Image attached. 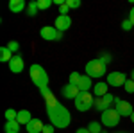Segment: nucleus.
<instances>
[{
    "label": "nucleus",
    "instance_id": "1",
    "mask_svg": "<svg viewBox=\"0 0 134 133\" xmlns=\"http://www.w3.org/2000/svg\"><path fill=\"white\" fill-rule=\"evenodd\" d=\"M45 99V108H47V115L50 119V124L57 130H63V128H68L70 122H72V113L68 112L61 102L54 97V93L43 97Z\"/></svg>",
    "mask_w": 134,
    "mask_h": 133
},
{
    "label": "nucleus",
    "instance_id": "2",
    "mask_svg": "<svg viewBox=\"0 0 134 133\" xmlns=\"http://www.w3.org/2000/svg\"><path fill=\"white\" fill-rule=\"evenodd\" d=\"M29 76H31L32 83L41 90L45 86H48V74L45 72L41 65H38V63H32L31 67H29Z\"/></svg>",
    "mask_w": 134,
    "mask_h": 133
},
{
    "label": "nucleus",
    "instance_id": "3",
    "mask_svg": "<svg viewBox=\"0 0 134 133\" xmlns=\"http://www.w3.org/2000/svg\"><path fill=\"white\" fill-rule=\"evenodd\" d=\"M105 74H107V65L100 61V58L86 63V76H90L91 79H100Z\"/></svg>",
    "mask_w": 134,
    "mask_h": 133
},
{
    "label": "nucleus",
    "instance_id": "4",
    "mask_svg": "<svg viewBox=\"0 0 134 133\" xmlns=\"http://www.w3.org/2000/svg\"><path fill=\"white\" fill-rule=\"evenodd\" d=\"M73 104L79 112H88V110L95 108V95L91 92H81L73 99Z\"/></svg>",
    "mask_w": 134,
    "mask_h": 133
},
{
    "label": "nucleus",
    "instance_id": "5",
    "mask_svg": "<svg viewBox=\"0 0 134 133\" xmlns=\"http://www.w3.org/2000/svg\"><path fill=\"white\" fill-rule=\"evenodd\" d=\"M120 119H122V115L116 112L114 108H109V110L102 112V115H100V122H102V126H105V128H114V126H118Z\"/></svg>",
    "mask_w": 134,
    "mask_h": 133
},
{
    "label": "nucleus",
    "instance_id": "6",
    "mask_svg": "<svg viewBox=\"0 0 134 133\" xmlns=\"http://www.w3.org/2000/svg\"><path fill=\"white\" fill-rule=\"evenodd\" d=\"M114 110L120 113L122 117H131L134 112L132 104L129 101H124V99H120V97H114Z\"/></svg>",
    "mask_w": 134,
    "mask_h": 133
},
{
    "label": "nucleus",
    "instance_id": "7",
    "mask_svg": "<svg viewBox=\"0 0 134 133\" xmlns=\"http://www.w3.org/2000/svg\"><path fill=\"white\" fill-rule=\"evenodd\" d=\"M40 36L47 41H54V40H61L63 32H59L55 27H52V25H45V27L40 29Z\"/></svg>",
    "mask_w": 134,
    "mask_h": 133
},
{
    "label": "nucleus",
    "instance_id": "8",
    "mask_svg": "<svg viewBox=\"0 0 134 133\" xmlns=\"http://www.w3.org/2000/svg\"><path fill=\"white\" fill-rule=\"evenodd\" d=\"M114 102V97L111 93H105L104 97H98V99H95V110L97 112H105V110H109V108H113L111 104Z\"/></svg>",
    "mask_w": 134,
    "mask_h": 133
},
{
    "label": "nucleus",
    "instance_id": "9",
    "mask_svg": "<svg viewBox=\"0 0 134 133\" xmlns=\"http://www.w3.org/2000/svg\"><path fill=\"white\" fill-rule=\"evenodd\" d=\"M127 77L124 72H109L107 74V85L109 86H124Z\"/></svg>",
    "mask_w": 134,
    "mask_h": 133
},
{
    "label": "nucleus",
    "instance_id": "10",
    "mask_svg": "<svg viewBox=\"0 0 134 133\" xmlns=\"http://www.w3.org/2000/svg\"><path fill=\"white\" fill-rule=\"evenodd\" d=\"M54 27L59 32L68 31V29L72 27V18H70L68 14H59V16L55 18V22H54Z\"/></svg>",
    "mask_w": 134,
    "mask_h": 133
},
{
    "label": "nucleus",
    "instance_id": "11",
    "mask_svg": "<svg viewBox=\"0 0 134 133\" xmlns=\"http://www.w3.org/2000/svg\"><path fill=\"white\" fill-rule=\"evenodd\" d=\"M7 65H9V70L13 72V74H20V72H23V67H25L23 58H21L20 54H14V56H13V60H11Z\"/></svg>",
    "mask_w": 134,
    "mask_h": 133
},
{
    "label": "nucleus",
    "instance_id": "12",
    "mask_svg": "<svg viewBox=\"0 0 134 133\" xmlns=\"http://www.w3.org/2000/svg\"><path fill=\"white\" fill-rule=\"evenodd\" d=\"M61 93H63V97H66V99H75V97L81 93V90H79L75 85H70V83H68V85H64L61 88Z\"/></svg>",
    "mask_w": 134,
    "mask_h": 133
},
{
    "label": "nucleus",
    "instance_id": "13",
    "mask_svg": "<svg viewBox=\"0 0 134 133\" xmlns=\"http://www.w3.org/2000/svg\"><path fill=\"white\" fill-rule=\"evenodd\" d=\"M107 88H109V85L107 81H98L97 85H93V95H95V99H98V97H104L107 92Z\"/></svg>",
    "mask_w": 134,
    "mask_h": 133
},
{
    "label": "nucleus",
    "instance_id": "14",
    "mask_svg": "<svg viewBox=\"0 0 134 133\" xmlns=\"http://www.w3.org/2000/svg\"><path fill=\"white\" fill-rule=\"evenodd\" d=\"M43 128H45V124H43L41 119H32L31 122L25 126L27 133H43Z\"/></svg>",
    "mask_w": 134,
    "mask_h": 133
},
{
    "label": "nucleus",
    "instance_id": "15",
    "mask_svg": "<svg viewBox=\"0 0 134 133\" xmlns=\"http://www.w3.org/2000/svg\"><path fill=\"white\" fill-rule=\"evenodd\" d=\"M77 88H79L81 92H90V90H93L91 77H90V76H82L81 81H79V85H77Z\"/></svg>",
    "mask_w": 134,
    "mask_h": 133
},
{
    "label": "nucleus",
    "instance_id": "16",
    "mask_svg": "<svg viewBox=\"0 0 134 133\" xmlns=\"http://www.w3.org/2000/svg\"><path fill=\"white\" fill-rule=\"evenodd\" d=\"M9 9H11V13L18 14V13H21L23 9H27V6H25L23 0H11L9 2Z\"/></svg>",
    "mask_w": 134,
    "mask_h": 133
},
{
    "label": "nucleus",
    "instance_id": "17",
    "mask_svg": "<svg viewBox=\"0 0 134 133\" xmlns=\"http://www.w3.org/2000/svg\"><path fill=\"white\" fill-rule=\"evenodd\" d=\"M32 119H34V117L31 115V112H29V110H20V112H18V117H16V121H18L21 126H23V124L27 126Z\"/></svg>",
    "mask_w": 134,
    "mask_h": 133
},
{
    "label": "nucleus",
    "instance_id": "18",
    "mask_svg": "<svg viewBox=\"0 0 134 133\" xmlns=\"http://www.w3.org/2000/svg\"><path fill=\"white\" fill-rule=\"evenodd\" d=\"M20 128H21V124L14 119V121H7V122H5L4 131L5 133H20Z\"/></svg>",
    "mask_w": 134,
    "mask_h": 133
},
{
    "label": "nucleus",
    "instance_id": "19",
    "mask_svg": "<svg viewBox=\"0 0 134 133\" xmlns=\"http://www.w3.org/2000/svg\"><path fill=\"white\" fill-rule=\"evenodd\" d=\"M13 52L7 49V47H0V61L2 63H9L11 60H13Z\"/></svg>",
    "mask_w": 134,
    "mask_h": 133
},
{
    "label": "nucleus",
    "instance_id": "20",
    "mask_svg": "<svg viewBox=\"0 0 134 133\" xmlns=\"http://www.w3.org/2000/svg\"><path fill=\"white\" fill-rule=\"evenodd\" d=\"M88 130H90V133H102V122L91 121V122L88 124Z\"/></svg>",
    "mask_w": 134,
    "mask_h": 133
},
{
    "label": "nucleus",
    "instance_id": "21",
    "mask_svg": "<svg viewBox=\"0 0 134 133\" xmlns=\"http://www.w3.org/2000/svg\"><path fill=\"white\" fill-rule=\"evenodd\" d=\"M27 14H29V16H36V14H38V4H36V2H29V4H27Z\"/></svg>",
    "mask_w": 134,
    "mask_h": 133
},
{
    "label": "nucleus",
    "instance_id": "22",
    "mask_svg": "<svg viewBox=\"0 0 134 133\" xmlns=\"http://www.w3.org/2000/svg\"><path fill=\"white\" fill-rule=\"evenodd\" d=\"M36 4H38V9L40 11H45L54 4V0H36Z\"/></svg>",
    "mask_w": 134,
    "mask_h": 133
},
{
    "label": "nucleus",
    "instance_id": "23",
    "mask_svg": "<svg viewBox=\"0 0 134 133\" xmlns=\"http://www.w3.org/2000/svg\"><path fill=\"white\" fill-rule=\"evenodd\" d=\"M81 77H82V74H79V72H72V74H70V79H68V83L77 86V85H79V81H81Z\"/></svg>",
    "mask_w": 134,
    "mask_h": 133
},
{
    "label": "nucleus",
    "instance_id": "24",
    "mask_svg": "<svg viewBox=\"0 0 134 133\" xmlns=\"http://www.w3.org/2000/svg\"><path fill=\"white\" fill-rule=\"evenodd\" d=\"M5 47H7V49H9L13 54H18V51H20V43H18V41H14V40L9 41V43H7Z\"/></svg>",
    "mask_w": 134,
    "mask_h": 133
},
{
    "label": "nucleus",
    "instance_id": "25",
    "mask_svg": "<svg viewBox=\"0 0 134 133\" xmlns=\"http://www.w3.org/2000/svg\"><path fill=\"white\" fill-rule=\"evenodd\" d=\"M16 117H18V112H16V110H13V108L5 110V119H7V121H14Z\"/></svg>",
    "mask_w": 134,
    "mask_h": 133
},
{
    "label": "nucleus",
    "instance_id": "26",
    "mask_svg": "<svg viewBox=\"0 0 134 133\" xmlns=\"http://www.w3.org/2000/svg\"><path fill=\"white\" fill-rule=\"evenodd\" d=\"M124 88H125V92L127 93H134V81L132 79H127L124 85Z\"/></svg>",
    "mask_w": 134,
    "mask_h": 133
},
{
    "label": "nucleus",
    "instance_id": "27",
    "mask_svg": "<svg viewBox=\"0 0 134 133\" xmlns=\"http://www.w3.org/2000/svg\"><path fill=\"white\" fill-rule=\"evenodd\" d=\"M132 27H134V25H132V22L129 20V18H125V20L122 22V29H124L125 32H127V31H131V29H132Z\"/></svg>",
    "mask_w": 134,
    "mask_h": 133
},
{
    "label": "nucleus",
    "instance_id": "28",
    "mask_svg": "<svg viewBox=\"0 0 134 133\" xmlns=\"http://www.w3.org/2000/svg\"><path fill=\"white\" fill-rule=\"evenodd\" d=\"M66 6L70 9H77V7H81V0H66Z\"/></svg>",
    "mask_w": 134,
    "mask_h": 133
},
{
    "label": "nucleus",
    "instance_id": "29",
    "mask_svg": "<svg viewBox=\"0 0 134 133\" xmlns=\"http://www.w3.org/2000/svg\"><path fill=\"white\" fill-rule=\"evenodd\" d=\"M100 61L107 65V63H111V61H113V56H111L109 52H105V54H102V56H100Z\"/></svg>",
    "mask_w": 134,
    "mask_h": 133
},
{
    "label": "nucleus",
    "instance_id": "30",
    "mask_svg": "<svg viewBox=\"0 0 134 133\" xmlns=\"http://www.w3.org/2000/svg\"><path fill=\"white\" fill-rule=\"evenodd\" d=\"M68 11H70V7L66 4H63L61 7H59V14H68Z\"/></svg>",
    "mask_w": 134,
    "mask_h": 133
},
{
    "label": "nucleus",
    "instance_id": "31",
    "mask_svg": "<svg viewBox=\"0 0 134 133\" xmlns=\"http://www.w3.org/2000/svg\"><path fill=\"white\" fill-rule=\"evenodd\" d=\"M54 130H55V128H54L52 124H45V128H43V133H54Z\"/></svg>",
    "mask_w": 134,
    "mask_h": 133
},
{
    "label": "nucleus",
    "instance_id": "32",
    "mask_svg": "<svg viewBox=\"0 0 134 133\" xmlns=\"http://www.w3.org/2000/svg\"><path fill=\"white\" fill-rule=\"evenodd\" d=\"M40 92H41L43 97H47V95H50V93H52V90L48 88V86H45V88H41V90H40Z\"/></svg>",
    "mask_w": 134,
    "mask_h": 133
},
{
    "label": "nucleus",
    "instance_id": "33",
    "mask_svg": "<svg viewBox=\"0 0 134 133\" xmlns=\"http://www.w3.org/2000/svg\"><path fill=\"white\" fill-rule=\"evenodd\" d=\"M127 18H129V20L132 22V25H134V6L131 7V11H129V16H127Z\"/></svg>",
    "mask_w": 134,
    "mask_h": 133
},
{
    "label": "nucleus",
    "instance_id": "34",
    "mask_svg": "<svg viewBox=\"0 0 134 133\" xmlns=\"http://www.w3.org/2000/svg\"><path fill=\"white\" fill-rule=\"evenodd\" d=\"M75 133H90V130H88V128H79Z\"/></svg>",
    "mask_w": 134,
    "mask_h": 133
},
{
    "label": "nucleus",
    "instance_id": "35",
    "mask_svg": "<svg viewBox=\"0 0 134 133\" xmlns=\"http://www.w3.org/2000/svg\"><path fill=\"white\" fill-rule=\"evenodd\" d=\"M129 119H131V121H132V122H134V112H132V115H131V117H129Z\"/></svg>",
    "mask_w": 134,
    "mask_h": 133
},
{
    "label": "nucleus",
    "instance_id": "36",
    "mask_svg": "<svg viewBox=\"0 0 134 133\" xmlns=\"http://www.w3.org/2000/svg\"><path fill=\"white\" fill-rule=\"evenodd\" d=\"M131 79H132V81H134V70L131 72Z\"/></svg>",
    "mask_w": 134,
    "mask_h": 133
},
{
    "label": "nucleus",
    "instance_id": "37",
    "mask_svg": "<svg viewBox=\"0 0 134 133\" xmlns=\"http://www.w3.org/2000/svg\"><path fill=\"white\" fill-rule=\"evenodd\" d=\"M116 133H127V131H116Z\"/></svg>",
    "mask_w": 134,
    "mask_h": 133
}]
</instances>
